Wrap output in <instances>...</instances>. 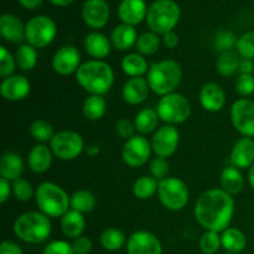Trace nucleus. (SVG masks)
Masks as SVG:
<instances>
[{
  "instance_id": "4468645a",
  "label": "nucleus",
  "mask_w": 254,
  "mask_h": 254,
  "mask_svg": "<svg viewBox=\"0 0 254 254\" xmlns=\"http://www.w3.org/2000/svg\"><path fill=\"white\" fill-rule=\"evenodd\" d=\"M81 64V52L77 47L71 45L62 46L52 57V68L60 76L76 73Z\"/></svg>"
},
{
  "instance_id": "cd10ccee",
  "label": "nucleus",
  "mask_w": 254,
  "mask_h": 254,
  "mask_svg": "<svg viewBox=\"0 0 254 254\" xmlns=\"http://www.w3.org/2000/svg\"><path fill=\"white\" fill-rule=\"evenodd\" d=\"M221 243L226 252L237 254L243 252L247 247V237L240 228L228 227L221 233Z\"/></svg>"
},
{
  "instance_id": "1a4fd4ad",
  "label": "nucleus",
  "mask_w": 254,
  "mask_h": 254,
  "mask_svg": "<svg viewBox=\"0 0 254 254\" xmlns=\"http://www.w3.org/2000/svg\"><path fill=\"white\" fill-rule=\"evenodd\" d=\"M56 22L45 15L31 17L25 25V40L35 49L49 46L56 39Z\"/></svg>"
},
{
  "instance_id": "13d9d810",
  "label": "nucleus",
  "mask_w": 254,
  "mask_h": 254,
  "mask_svg": "<svg viewBox=\"0 0 254 254\" xmlns=\"http://www.w3.org/2000/svg\"><path fill=\"white\" fill-rule=\"evenodd\" d=\"M86 151L89 156H94L99 153V148L93 144V145H89L88 148H86Z\"/></svg>"
},
{
  "instance_id": "c756f323",
  "label": "nucleus",
  "mask_w": 254,
  "mask_h": 254,
  "mask_svg": "<svg viewBox=\"0 0 254 254\" xmlns=\"http://www.w3.org/2000/svg\"><path fill=\"white\" fill-rule=\"evenodd\" d=\"M122 69L127 76L130 78L134 77H143L144 74L148 73L149 66L148 61H146L145 56L140 54H128L123 57L122 60Z\"/></svg>"
},
{
  "instance_id": "39448f33",
  "label": "nucleus",
  "mask_w": 254,
  "mask_h": 254,
  "mask_svg": "<svg viewBox=\"0 0 254 254\" xmlns=\"http://www.w3.org/2000/svg\"><path fill=\"white\" fill-rule=\"evenodd\" d=\"M69 197L60 185L50 181L41 183L35 190V201L44 215L50 218H61L69 210Z\"/></svg>"
},
{
  "instance_id": "052dcab7",
  "label": "nucleus",
  "mask_w": 254,
  "mask_h": 254,
  "mask_svg": "<svg viewBox=\"0 0 254 254\" xmlns=\"http://www.w3.org/2000/svg\"><path fill=\"white\" fill-rule=\"evenodd\" d=\"M223 254H232V253H223Z\"/></svg>"
},
{
  "instance_id": "ddd939ff",
  "label": "nucleus",
  "mask_w": 254,
  "mask_h": 254,
  "mask_svg": "<svg viewBox=\"0 0 254 254\" xmlns=\"http://www.w3.org/2000/svg\"><path fill=\"white\" fill-rule=\"evenodd\" d=\"M179 141H180V133L175 126L160 127L156 129L151 138L150 144L154 154L160 158H170L178 150Z\"/></svg>"
},
{
  "instance_id": "79ce46f5",
  "label": "nucleus",
  "mask_w": 254,
  "mask_h": 254,
  "mask_svg": "<svg viewBox=\"0 0 254 254\" xmlns=\"http://www.w3.org/2000/svg\"><path fill=\"white\" fill-rule=\"evenodd\" d=\"M16 59L5 46L0 47V77L2 79L12 76L16 69Z\"/></svg>"
},
{
  "instance_id": "8fccbe9b",
  "label": "nucleus",
  "mask_w": 254,
  "mask_h": 254,
  "mask_svg": "<svg viewBox=\"0 0 254 254\" xmlns=\"http://www.w3.org/2000/svg\"><path fill=\"white\" fill-rule=\"evenodd\" d=\"M72 251L74 254H89V252L93 248V243H92L91 238L86 237V236H81L78 238H74L73 242L71 243Z\"/></svg>"
},
{
  "instance_id": "72a5a7b5",
  "label": "nucleus",
  "mask_w": 254,
  "mask_h": 254,
  "mask_svg": "<svg viewBox=\"0 0 254 254\" xmlns=\"http://www.w3.org/2000/svg\"><path fill=\"white\" fill-rule=\"evenodd\" d=\"M99 242H101V246L106 251L117 252V251L122 250L124 246H127L128 240H127L123 231L111 227L102 232L101 237H99Z\"/></svg>"
},
{
  "instance_id": "09e8293b",
  "label": "nucleus",
  "mask_w": 254,
  "mask_h": 254,
  "mask_svg": "<svg viewBox=\"0 0 254 254\" xmlns=\"http://www.w3.org/2000/svg\"><path fill=\"white\" fill-rule=\"evenodd\" d=\"M116 130L117 134H118L121 138L123 139H130L131 136H134V133H135V126H134V122L128 121V119L123 118L119 119L116 124Z\"/></svg>"
},
{
  "instance_id": "6ab92c4d",
  "label": "nucleus",
  "mask_w": 254,
  "mask_h": 254,
  "mask_svg": "<svg viewBox=\"0 0 254 254\" xmlns=\"http://www.w3.org/2000/svg\"><path fill=\"white\" fill-rule=\"evenodd\" d=\"M231 165L243 170L251 169L254 164V139L243 136L233 145L230 155Z\"/></svg>"
},
{
  "instance_id": "a211bd4d",
  "label": "nucleus",
  "mask_w": 254,
  "mask_h": 254,
  "mask_svg": "<svg viewBox=\"0 0 254 254\" xmlns=\"http://www.w3.org/2000/svg\"><path fill=\"white\" fill-rule=\"evenodd\" d=\"M198 99H200L201 107L211 113L220 112L226 104L225 91L220 84L215 82H208L201 87Z\"/></svg>"
},
{
  "instance_id": "de8ad7c7",
  "label": "nucleus",
  "mask_w": 254,
  "mask_h": 254,
  "mask_svg": "<svg viewBox=\"0 0 254 254\" xmlns=\"http://www.w3.org/2000/svg\"><path fill=\"white\" fill-rule=\"evenodd\" d=\"M42 254H74L71 243L62 240H56L46 245Z\"/></svg>"
},
{
  "instance_id": "f704fd0d",
  "label": "nucleus",
  "mask_w": 254,
  "mask_h": 254,
  "mask_svg": "<svg viewBox=\"0 0 254 254\" xmlns=\"http://www.w3.org/2000/svg\"><path fill=\"white\" fill-rule=\"evenodd\" d=\"M159 181L154 179L153 176L144 175L140 176L138 180L134 183L133 193L139 200H149L153 197L155 193H158Z\"/></svg>"
},
{
  "instance_id": "603ef678",
  "label": "nucleus",
  "mask_w": 254,
  "mask_h": 254,
  "mask_svg": "<svg viewBox=\"0 0 254 254\" xmlns=\"http://www.w3.org/2000/svg\"><path fill=\"white\" fill-rule=\"evenodd\" d=\"M12 192V185H10V181L6 179H0V203H5L9 200L10 195Z\"/></svg>"
},
{
  "instance_id": "e433bc0d",
  "label": "nucleus",
  "mask_w": 254,
  "mask_h": 254,
  "mask_svg": "<svg viewBox=\"0 0 254 254\" xmlns=\"http://www.w3.org/2000/svg\"><path fill=\"white\" fill-rule=\"evenodd\" d=\"M69 205H71V210L77 211V212H91L96 206V196L88 190H78L72 193Z\"/></svg>"
},
{
  "instance_id": "dca6fc26",
  "label": "nucleus",
  "mask_w": 254,
  "mask_h": 254,
  "mask_svg": "<svg viewBox=\"0 0 254 254\" xmlns=\"http://www.w3.org/2000/svg\"><path fill=\"white\" fill-rule=\"evenodd\" d=\"M111 10L106 0H87L82 7V17L87 26L98 30L109 21Z\"/></svg>"
},
{
  "instance_id": "423d86ee",
  "label": "nucleus",
  "mask_w": 254,
  "mask_h": 254,
  "mask_svg": "<svg viewBox=\"0 0 254 254\" xmlns=\"http://www.w3.org/2000/svg\"><path fill=\"white\" fill-rule=\"evenodd\" d=\"M181 16V9L174 0H155L149 6L146 24L150 31L165 35L174 31Z\"/></svg>"
},
{
  "instance_id": "393cba45",
  "label": "nucleus",
  "mask_w": 254,
  "mask_h": 254,
  "mask_svg": "<svg viewBox=\"0 0 254 254\" xmlns=\"http://www.w3.org/2000/svg\"><path fill=\"white\" fill-rule=\"evenodd\" d=\"M24 173V160L15 151H6L0 158V175L9 181L21 178Z\"/></svg>"
},
{
  "instance_id": "f8f14e48",
  "label": "nucleus",
  "mask_w": 254,
  "mask_h": 254,
  "mask_svg": "<svg viewBox=\"0 0 254 254\" xmlns=\"http://www.w3.org/2000/svg\"><path fill=\"white\" fill-rule=\"evenodd\" d=\"M231 121L238 133L254 138V101L250 98L237 99L231 107Z\"/></svg>"
},
{
  "instance_id": "2f4dec72",
  "label": "nucleus",
  "mask_w": 254,
  "mask_h": 254,
  "mask_svg": "<svg viewBox=\"0 0 254 254\" xmlns=\"http://www.w3.org/2000/svg\"><path fill=\"white\" fill-rule=\"evenodd\" d=\"M240 55L233 51H226L218 56L216 61V71L222 77H231L240 71Z\"/></svg>"
},
{
  "instance_id": "5fc2aeb1",
  "label": "nucleus",
  "mask_w": 254,
  "mask_h": 254,
  "mask_svg": "<svg viewBox=\"0 0 254 254\" xmlns=\"http://www.w3.org/2000/svg\"><path fill=\"white\" fill-rule=\"evenodd\" d=\"M17 2H19L22 7H25V9L35 10L37 9V7L41 6L44 0H17Z\"/></svg>"
},
{
  "instance_id": "a878e982",
  "label": "nucleus",
  "mask_w": 254,
  "mask_h": 254,
  "mask_svg": "<svg viewBox=\"0 0 254 254\" xmlns=\"http://www.w3.org/2000/svg\"><path fill=\"white\" fill-rule=\"evenodd\" d=\"M138 37L139 36L135 27L131 26V25L121 24L114 27L113 31H112V46L118 50V51H127V50L135 46Z\"/></svg>"
},
{
  "instance_id": "c9c22d12",
  "label": "nucleus",
  "mask_w": 254,
  "mask_h": 254,
  "mask_svg": "<svg viewBox=\"0 0 254 254\" xmlns=\"http://www.w3.org/2000/svg\"><path fill=\"white\" fill-rule=\"evenodd\" d=\"M161 42L163 41L160 39V35L153 31L144 32V34L139 35L135 49L138 54L143 55V56H151L159 51Z\"/></svg>"
},
{
  "instance_id": "a18cd8bd",
  "label": "nucleus",
  "mask_w": 254,
  "mask_h": 254,
  "mask_svg": "<svg viewBox=\"0 0 254 254\" xmlns=\"http://www.w3.org/2000/svg\"><path fill=\"white\" fill-rule=\"evenodd\" d=\"M237 45V39L232 31L222 30L215 37V47L221 54L226 51H232L233 47Z\"/></svg>"
},
{
  "instance_id": "f03ea898",
  "label": "nucleus",
  "mask_w": 254,
  "mask_h": 254,
  "mask_svg": "<svg viewBox=\"0 0 254 254\" xmlns=\"http://www.w3.org/2000/svg\"><path fill=\"white\" fill-rule=\"evenodd\" d=\"M76 81L89 94L103 96L113 87L114 71L111 64L102 60H91L77 69Z\"/></svg>"
},
{
  "instance_id": "864d4df0",
  "label": "nucleus",
  "mask_w": 254,
  "mask_h": 254,
  "mask_svg": "<svg viewBox=\"0 0 254 254\" xmlns=\"http://www.w3.org/2000/svg\"><path fill=\"white\" fill-rule=\"evenodd\" d=\"M161 41H163L164 46L168 47V49H175L179 45V42H180V40H179V35L176 34V32L170 31L168 32V34L163 35Z\"/></svg>"
},
{
  "instance_id": "4c0bfd02",
  "label": "nucleus",
  "mask_w": 254,
  "mask_h": 254,
  "mask_svg": "<svg viewBox=\"0 0 254 254\" xmlns=\"http://www.w3.org/2000/svg\"><path fill=\"white\" fill-rule=\"evenodd\" d=\"M15 59H16V64L21 71H31L32 68H35V66L37 64V51L34 46L26 44L21 45L19 47V50L16 51L15 55Z\"/></svg>"
},
{
  "instance_id": "f257e3e1",
  "label": "nucleus",
  "mask_w": 254,
  "mask_h": 254,
  "mask_svg": "<svg viewBox=\"0 0 254 254\" xmlns=\"http://www.w3.org/2000/svg\"><path fill=\"white\" fill-rule=\"evenodd\" d=\"M193 215L198 225L206 231L222 233L230 227L235 215V200L222 189H210L197 198Z\"/></svg>"
},
{
  "instance_id": "ea45409f",
  "label": "nucleus",
  "mask_w": 254,
  "mask_h": 254,
  "mask_svg": "<svg viewBox=\"0 0 254 254\" xmlns=\"http://www.w3.org/2000/svg\"><path fill=\"white\" fill-rule=\"evenodd\" d=\"M200 246L201 252L203 254H215L218 252L222 243H221V235L215 231H206L200 238Z\"/></svg>"
},
{
  "instance_id": "c85d7f7f",
  "label": "nucleus",
  "mask_w": 254,
  "mask_h": 254,
  "mask_svg": "<svg viewBox=\"0 0 254 254\" xmlns=\"http://www.w3.org/2000/svg\"><path fill=\"white\" fill-rule=\"evenodd\" d=\"M221 186L222 190L230 195H237L245 188V179L240 169L230 165L225 168L221 173Z\"/></svg>"
},
{
  "instance_id": "5701e85b",
  "label": "nucleus",
  "mask_w": 254,
  "mask_h": 254,
  "mask_svg": "<svg viewBox=\"0 0 254 254\" xmlns=\"http://www.w3.org/2000/svg\"><path fill=\"white\" fill-rule=\"evenodd\" d=\"M83 46L87 54L93 57L94 60H102L108 57L112 51V47H113L111 39L98 31H93L87 35Z\"/></svg>"
},
{
  "instance_id": "9b49d317",
  "label": "nucleus",
  "mask_w": 254,
  "mask_h": 254,
  "mask_svg": "<svg viewBox=\"0 0 254 254\" xmlns=\"http://www.w3.org/2000/svg\"><path fill=\"white\" fill-rule=\"evenodd\" d=\"M151 144L144 135H134L126 141L122 149V158L129 168L145 165L151 155Z\"/></svg>"
},
{
  "instance_id": "9d476101",
  "label": "nucleus",
  "mask_w": 254,
  "mask_h": 254,
  "mask_svg": "<svg viewBox=\"0 0 254 254\" xmlns=\"http://www.w3.org/2000/svg\"><path fill=\"white\" fill-rule=\"evenodd\" d=\"M50 148L54 156L64 161L74 160L86 149L82 135L74 130H62L55 134L50 141Z\"/></svg>"
},
{
  "instance_id": "aec40b11",
  "label": "nucleus",
  "mask_w": 254,
  "mask_h": 254,
  "mask_svg": "<svg viewBox=\"0 0 254 254\" xmlns=\"http://www.w3.org/2000/svg\"><path fill=\"white\" fill-rule=\"evenodd\" d=\"M148 9L144 0H122L118 6V16L122 24L135 26L146 19Z\"/></svg>"
},
{
  "instance_id": "6e6d98bb",
  "label": "nucleus",
  "mask_w": 254,
  "mask_h": 254,
  "mask_svg": "<svg viewBox=\"0 0 254 254\" xmlns=\"http://www.w3.org/2000/svg\"><path fill=\"white\" fill-rule=\"evenodd\" d=\"M240 71H241V73L253 74V71H254L253 60H241Z\"/></svg>"
},
{
  "instance_id": "473e14b6",
  "label": "nucleus",
  "mask_w": 254,
  "mask_h": 254,
  "mask_svg": "<svg viewBox=\"0 0 254 254\" xmlns=\"http://www.w3.org/2000/svg\"><path fill=\"white\" fill-rule=\"evenodd\" d=\"M82 112H83L84 118L88 119V121H99V119L103 118L107 112L106 99L103 98V96H93V94H91L83 102Z\"/></svg>"
},
{
  "instance_id": "0eeeda50",
  "label": "nucleus",
  "mask_w": 254,
  "mask_h": 254,
  "mask_svg": "<svg viewBox=\"0 0 254 254\" xmlns=\"http://www.w3.org/2000/svg\"><path fill=\"white\" fill-rule=\"evenodd\" d=\"M156 112L159 114V118L166 124L178 126V124L185 123L190 118L191 104L185 96L174 92L159 99Z\"/></svg>"
},
{
  "instance_id": "f3484780",
  "label": "nucleus",
  "mask_w": 254,
  "mask_h": 254,
  "mask_svg": "<svg viewBox=\"0 0 254 254\" xmlns=\"http://www.w3.org/2000/svg\"><path fill=\"white\" fill-rule=\"evenodd\" d=\"M31 91L29 79L21 74H12L2 79L0 84V93L5 101L19 102L26 98Z\"/></svg>"
},
{
  "instance_id": "bb28decb",
  "label": "nucleus",
  "mask_w": 254,
  "mask_h": 254,
  "mask_svg": "<svg viewBox=\"0 0 254 254\" xmlns=\"http://www.w3.org/2000/svg\"><path fill=\"white\" fill-rule=\"evenodd\" d=\"M61 231L66 237L78 238L83 235L86 230V220H84L83 213L77 212L74 210H68L61 217Z\"/></svg>"
},
{
  "instance_id": "c03bdc74",
  "label": "nucleus",
  "mask_w": 254,
  "mask_h": 254,
  "mask_svg": "<svg viewBox=\"0 0 254 254\" xmlns=\"http://www.w3.org/2000/svg\"><path fill=\"white\" fill-rule=\"evenodd\" d=\"M169 170H170V165H169L168 159L160 158V156H156L153 160L150 161V165H149V171H150V175L154 179L160 183L161 180L168 178Z\"/></svg>"
},
{
  "instance_id": "7c9ffc66",
  "label": "nucleus",
  "mask_w": 254,
  "mask_h": 254,
  "mask_svg": "<svg viewBox=\"0 0 254 254\" xmlns=\"http://www.w3.org/2000/svg\"><path fill=\"white\" fill-rule=\"evenodd\" d=\"M159 114L156 109L153 108H143L136 113L134 118V126L136 131L140 135H148L156 130L159 124Z\"/></svg>"
},
{
  "instance_id": "412c9836",
  "label": "nucleus",
  "mask_w": 254,
  "mask_h": 254,
  "mask_svg": "<svg viewBox=\"0 0 254 254\" xmlns=\"http://www.w3.org/2000/svg\"><path fill=\"white\" fill-rule=\"evenodd\" d=\"M150 87H149L146 78L143 77H134V78H129L126 82L122 89V96L123 99L130 106H138L143 102L146 101L150 92Z\"/></svg>"
},
{
  "instance_id": "20e7f679",
  "label": "nucleus",
  "mask_w": 254,
  "mask_h": 254,
  "mask_svg": "<svg viewBox=\"0 0 254 254\" xmlns=\"http://www.w3.org/2000/svg\"><path fill=\"white\" fill-rule=\"evenodd\" d=\"M12 230L15 236L22 242L39 245L50 237L52 223L50 217L44 215L41 211H29L15 220Z\"/></svg>"
},
{
  "instance_id": "58836bf2",
  "label": "nucleus",
  "mask_w": 254,
  "mask_h": 254,
  "mask_svg": "<svg viewBox=\"0 0 254 254\" xmlns=\"http://www.w3.org/2000/svg\"><path fill=\"white\" fill-rule=\"evenodd\" d=\"M30 134L40 144H45L50 143L56 133L54 131V127L49 122L44 119H35L30 124Z\"/></svg>"
},
{
  "instance_id": "7ed1b4c3",
  "label": "nucleus",
  "mask_w": 254,
  "mask_h": 254,
  "mask_svg": "<svg viewBox=\"0 0 254 254\" xmlns=\"http://www.w3.org/2000/svg\"><path fill=\"white\" fill-rule=\"evenodd\" d=\"M183 79V68L174 60H161L150 64L146 81L151 91L163 97L175 92Z\"/></svg>"
},
{
  "instance_id": "4be33fe9",
  "label": "nucleus",
  "mask_w": 254,
  "mask_h": 254,
  "mask_svg": "<svg viewBox=\"0 0 254 254\" xmlns=\"http://www.w3.org/2000/svg\"><path fill=\"white\" fill-rule=\"evenodd\" d=\"M54 153L45 144H36L27 154V165L34 174H45L52 165Z\"/></svg>"
},
{
  "instance_id": "bf43d9fd",
  "label": "nucleus",
  "mask_w": 254,
  "mask_h": 254,
  "mask_svg": "<svg viewBox=\"0 0 254 254\" xmlns=\"http://www.w3.org/2000/svg\"><path fill=\"white\" fill-rule=\"evenodd\" d=\"M248 181H250V185L251 188L254 190V164L251 166L250 171H248Z\"/></svg>"
},
{
  "instance_id": "a19ab883",
  "label": "nucleus",
  "mask_w": 254,
  "mask_h": 254,
  "mask_svg": "<svg viewBox=\"0 0 254 254\" xmlns=\"http://www.w3.org/2000/svg\"><path fill=\"white\" fill-rule=\"evenodd\" d=\"M12 195L15 196L17 201L21 202H27L35 195L34 188L31 183L24 178H20L17 180L12 181Z\"/></svg>"
},
{
  "instance_id": "3c124183",
  "label": "nucleus",
  "mask_w": 254,
  "mask_h": 254,
  "mask_svg": "<svg viewBox=\"0 0 254 254\" xmlns=\"http://www.w3.org/2000/svg\"><path fill=\"white\" fill-rule=\"evenodd\" d=\"M0 254H24L21 247L12 241H4L0 245Z\"/></svg>"
},
{
  "instance_id": "4d7b16f0",
  "label": "nucleus",
  "mask_w": 254,
  "mask_h": 254,
  "mask_svg": "<svg viewBox=\"0 0 254 254\" xmlns=\"http://www.w3.org/2000/svg\"><path fill=\"white\" fill-rule=\"evenodd\" d=\"M50 1L56 5V6H67L71 2H73V0H50Z\"/></svg>"
},
{
  "instance_id": "49530a36",
  "label": "nucleus",
  "mask_w": 254,
  "mask_h": 254,
  "mask_svg": "<svg viewBox=\"0 0 254 254\" xmlns=\"http://www.w3.org/2000/svg\"><path fill=\"white\" fill-rule=\"evenodd\" d=\"M236 91L242 97H250L254 93V76L253 74L241 73L236 79Z\"/></svg>"
},
{
  "instance_id": "b1692460",
  "label": "nucleus",
  "mask_w": 254,
  "mask_h": 254,
  "mask_svg": "<svg viewBox=\"0 0 254 254\" xmlns=\"http://www.w3.org/2000/svg\"><path fill=\"white\" fill-rule=\"evenodd\" d=\"M0 32L5 41L17 44L25 39V25L12 14H4L0 17Z\"/></svg>"
},
{
  "instance_id": "2eb2a0df",
  "label": "nucleus",
  "mask_w": 254,
  "mask_h": 254,
  "mask_svg": "<svg viewBox=\"0 0 254 254\" xmlns=\"http://www.w3.org/2000/svg\"><path fill=\"white\" fill-rule=\"evenodd\" d=\"M128 254H163V246L159 238L149 231H135L127 242Z\"/></svg>"
},
{
  "instance_id": "37998d69",
  "label": "nucleus",
  "mask_w": 254,
  "mask_h": 254,
  "mask_svg": "<svg viewBox=\"0 0 254 254\" xmlns=\"http://www.w3.org/2000/svg\"><path fill=\"white\" fill-rule=\"evenodd\" d=\"M236 49L243 60L254 59V30L246 32L237 40Z\"/></svg>"
},
{
  "instance_id": "6e6552de",
  "label": "nucleus",
  "mask_w": 254,
  "mask_h": 254,
  "mask_svg": "<svg viewBox=\"0 0 254 254\" xmlns=\"http://www.w3.org/2000/svg\"><path fill=\"white\" fill-rule=\"evenodd\" d=\"M158 196L166 210L180 211L188 205L190 191L181 179L169 176L159 183Z\"/></svg>"
}]
</instances>
